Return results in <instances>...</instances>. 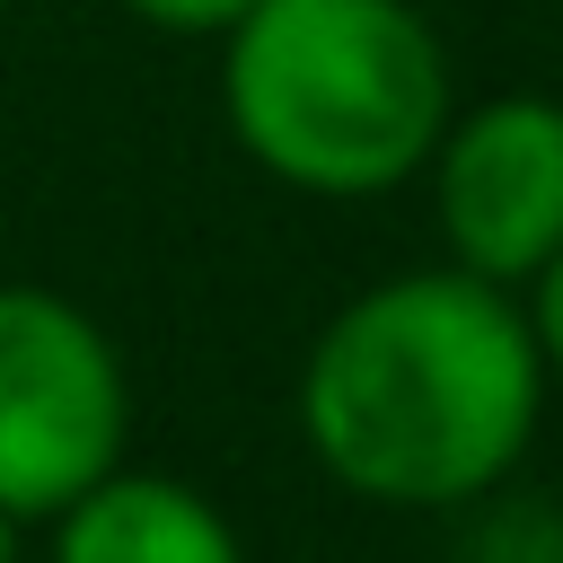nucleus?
Returning a JSON list of instances; mask_svg holds the SVG:
<instances>
[{"label": "nucleus", "instance_id": "obj_1", "mask_svg": "<svg viewBox=\"0 0 563 563\" xmlns=\"http://www.w3.org/2000/svg\"><path fill=\"white\" fill-rule=\"evenodd\" d=\"M545 352L528 308L466 273H396L325 317L299 361L308 457L378 510H466L537 440Z\"/></svg>", "mask_w": 563, "mask_h": 563}, {"label": "nucleus", "instance_id": "obj_2", "mask_svg": "<svg viewBox=\"0 0 563 563\" xmlns=\"http://www.w3.org/2000/svg\"><path fill=\"white\" fill-rule=\"evenodd\" d=\"M220 114L299 194H387L449 123V62L413 0H255L220 35Z\"/></svg>", "mask_w": 563, "mask_h": 563}, {"label": "nucleus", "instance_id": "obj_3", "mask_svg": "<svg viewBox=\"0 0 563 563\" xmlns=\"http://www.w3.org/2000/svg\"><path fill=\"white\" fill-rule=\"evenodd\" d=\"M123 440L132 387L114 334L44 282H0V510L44 528L123 466Z\"/></svg>", "mask_w": 563, "mask_h": 563}, {"label": "nucleus", "instance_id": "obj_4", "mask_svg": "<svg viewBox=\"0 0 563 563\" xmlns=\"http://www.w3.org/2000/svg\"><path fill=\"white\" fill-rule=\"evenodd\" d=\"M422 167H431L449 264L519 290L563 246V106L554 97H493L475 114H449Z\"/></svg>", "mask_w": 563, "mask_h": 563}, {"label": "nucleus", "instance_id": "obj_5", "mask_svg": "<svg viewBox=\"0 0 563 563\" xmlns=\"http://www.w3.org/2000/svg\"><path fill=\"white\" fill-rule=\"evenodd\" d=\"M53 563H246L229 510L176 475L114 466L53 519Z\"/></svg>", "mask_w": 563, "mask_h": 563}, {"label": "nucleus", "instance_id": "obj_6", "mask_svg": "<svg viewBox=\"0 0 563 563\" xmlns=\"http://www.w3.org/2000/svg\"><path fill=\"white\" fill-rule=\"evenodd\" d=\"M141 26H158V35H229L255 0H123Z\"/></svg>", "mask_w": 563, "mask_h": 563}, {"label": "nucleus", "instance_id": "obj_7", "mask_svg": "<svg viewBox=\"0 0 563 563\" xmlns=\"http://www.w3.org/2000/svg\"><path fill=\"white\" fill-rule=\"evenodd\" d=\"M528 290V334H537V352H545V369H563V246L519 282Z\"/></svg>", "mask_w": 563, "mask_h": 563}, {"label": "nucleus", "instance_id": "obj_8", "mask_svg": "<svg viewBox=\"0 0 563 563\" xmlns=\"http://www.w3.org/2000/svg\"><path fill=\"white\" fill-rule=\"evenodd\" d=\"M0 563H18V519L0 510Z\"/></svg>", "mask_w": 563, "mask_h": 563}]
</instances>
